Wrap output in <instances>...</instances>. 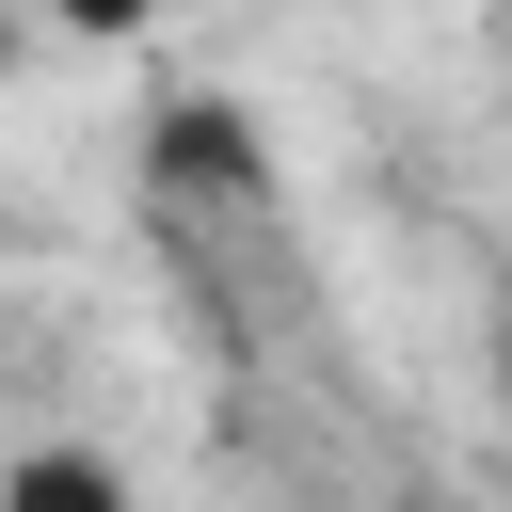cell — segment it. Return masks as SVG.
<instances>
[{"mask_svg": "<svg viewBox=\"0 0 512 512\" xmlns=\"http://www.w3.org/2000/svg\"><path fill=\"white\" fill-rule=\"evenodd\" d=\"M496 400H512V304H496Z\"/></svg>", "mask_w": 512, "mask_h": 512, "instance_id": "2", "label": "cell"}, {"mask_svg": "<svg viewBox=\"0 0 512 512\" xmlns=\"http://www.w3.org/2000/svg\"><path fill=\"white\" fill-rule=\"evenodd\" d=\"M0 512H128V464L80 448V432H32V448L0 464Z\"/></svg>", "mask_w": 512, "mask_h": 512, "instance_id": "1", "label": "cell"}]
</instances>
